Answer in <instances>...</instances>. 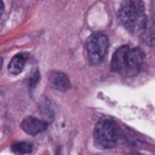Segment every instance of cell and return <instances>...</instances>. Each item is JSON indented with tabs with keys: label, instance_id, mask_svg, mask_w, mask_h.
<instances>
[{
	"label": "cell",
	"instance_id": "cell-10",
	"mask_svg": "<svg viewBox=\"0 0 155 155\" xmlns=\"http://www.w3.org/2000/svg\"><path fill=\"white\" fill-rule=\"evenodd\" d=\"M38 80H39V73H38V71H34V73L31 74L30 80H29V85H30V87L35 86L36 82H38Z\"/></svg>",
	"mask_w": 155,
	"mask_h": 155
},
{
	"label": "cell",
	"instance_id": "cell-5",
	"mask_svg": "<svg viewBox=\"0 0 155 155\" xmlns=\"http://www.w3.org/2000/svg\"><path fill=\"white\" fill-rule=\"evenodd\" d=\"M21 127H22V130H23L27 134L35 136V134L41 133L42 131H45V130L47 128V121L36 119V117H34V116H28V117H25V119L22 121Z\"/></svg>",
	"mask_w": 155,
	"mask_h": 155
},
{
	"label": "cell",
	"instance_id": "cell-8",
	"mask_svg": "<svg viewBox=\"0 0 155 155\" xmlns=\"http://www.w3.org/2000/svg\"><path fill=\"white\" fill-rule=\"evenodd\" d=\"M11 149L17 155H24V154H29L33 150V145L28 142H18V143H15L11 147Z\"/></svg>",
	"mask_w": 155,
	"mask_h": 155
},
{
	"label": "cell",
	"instance_id": "cell-4",
	"mask_svg": "<svg viewBox=\"0 0 155 155\" xmlns=\"http://www.w3.org/2000/svg\"><path fill=\"white\" fill-rule=\"evenodd\" d=\"M117 127L110 120H101L93 132L96 143L103 149H110L116 145L117 142Z\"/></svg>",
	"mask_w": 155,
	"mask_h": 155
},
{
	"label": "cell",
	"instance_id": "cell-9",
	"mask_svg": "<svg viewBox=\"0 0 155 155\" xmlns=\"http://www.w3.org/2000/svg\"><path fill=\"white\" fill-rule=\"evenodd\" d=\"M143 40L149 45L155 44V24L154 27L143 30Z\"/></svg>",
	"mask_w": 155,
	"mask_h": 155
},
{
	"label": "cell",
	"instance_id": "cell-11",
	"mask_svg": "<svg viewBox=\"0 0 155 155\" xmlns=\"http://www.w3.org/2000/svg\"><path fill=\"white\" fill-rule=\"evenodd\" d=\"M2 10H4V4H2V0H0V17H1Z\"/></svg>",
	"mask_w": 155,
	"mask_h": 155
},
{
	"label": "cell",
	"instance_id": "cell-6",
	"mask_svg": "<svg viewBox=\"0 0 155 155\" xmlns=\"http://www.w3.org/2000/svg\"><path fill=\"white\" fill-rule=\"evenodd\" d=\"M48 81L54 90H58L61 92L68 91L71 86L68 75L62 71H51L48 75Z\"/></svg>",
	"mask_w": 155,
	"mask_h": 155
},
{
	"label": "cell",
	"instance_id": "cell-2",
	"mask_svg": "<svg viewBox=\"0 0 155 155\" xmlns=\"http://www.w3.org/2000/svg\"><path fill=\"white\" fill-rule=\"evenodd\" d=\"M117 17L122 27L132 34L143 33L147 25V13L142 0H124Z\"/></svg>",
	"mask_w": 155,
	"mask_h": 155
},
{
	"label": "cell",
	"instance_id": "cell-7",
	"mask_svg": "<svg viewBox=\"0 0 155 155\" xmlns=\"http://www.w3.org/2000/svg\"><path fill=\"white\" fill-rule=\"evenodd\" d=\"M27 59H28V53H25V52H21L18 54H16L8 63V71L13 75L22 73V70L24 69V65L27 63Z\"/></svg>",
	"mask_w": 155,
	"mask_h": 155
},
{
	"label": "cell",
	"instance_id": "cell-3",
	"mask_svg": "<svg viewBox=\"0 0 155 155\" xmlns=\"http://www.w3.org/2000/svg\"><path fill=\"white\" fill-rule=\"evenodd\" d=\"M109 39L104 33H93L85 44V52L87 61L92 65H99L108 51Z\"/></svg>",
	"mask_w": 155,
	"mask_h": 155
},
{
	"label": "cell",
	"instance_id": "cell-1",
	"mask_svg": "<svg viewBox=\"0 0 155 155\" xmlns=\"http://www.w3.org/2000/svg\"><path fill=\"white\" fill-rule=\"evenodd\" d=\"M143 62L144 53L139 47L120 46L113 54L111 69L122 76H134L140 71Z\"/></svg>",
	"mask_w": 155,
	"mask_h": 155
}]
</instances>
